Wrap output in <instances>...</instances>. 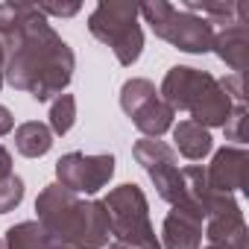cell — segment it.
Returning a JSON list of instances; mask_svg holds the SVG:
<instances>
[{
  "mask_svg": "<svg viewBox=\"0 0 249 249\" xmlns=\"http://www.w3.org/2000/svg\"><path fill=\"white\" fill-rule=\"evenodd\" d=\"M138 15L150 24V30L161 41H167V44H173V47H179L185 53H196L199 56V53H208L214 47V33L217 30L205 18L194 15V12H188L182 6L156 0V3L138 6Z\"/></svg>",
  "mask_w": 249,
  "mask_h": 249,
  "instance_id": "6",
  "label": "cell"
},
{
  "mask_svg": "<svg viewBox=\"0 0 249 249\" xmlns=\"http://www.w3.org/2000/svg\"><path fill=\"white\" fill-rule=\"evenodd\" d=\"M6 249H71L68 243L56 240L38 220H24L18 226H12L3 237Z\"/></svg>",
  "mask_w": 249,
  "mask_h": 249,
  "instance_id": "14",
  "label": "cell"
},
{
  "mask_svg": "<svg viewBox=\"0 0 249 249\" xmlns=\"http://www.w3.org/2000/svg\"><path fill=\"white\" fill-rule=\"evenodd\" d=\"M246 170H249V156L243 147H223L214 153L211 164L205 167V179L214 191L220 194H237L246 188Z\"/></svg>",
  "mask_w": 249,
  "mask_h": 249,
  "instance_id": "11",
  "label": "cell"
},
{
  "mask_svg": "<svg viewBox=\"0 0 249 249\" xmlns=\"http://www.w3.org/2000/svg\"><path fill=\"white\" fill-rule=\"evenodd\" d=\"M153 97H159V88H156L150 79H144V76H132V79L123 82V88H120V108L132 117V114H135L141 106H147Z\"/></svg>",
  "mask_w": 249,
  "mask_h": 249,
  "instance_id": "17",
  "label": "cell"
},
{
  "mask_svg": "<svg viewBox=\"0 0 249 249\" xmlns=\"http://www.w3.org/2000/svg\"><path fill=\"white\" fill-rule=\"evenodd\" d=\"M114 176V156L100 153V156H85V153H68L56 161V185L68 188L76 196H91L108 185Z\"/></svg>",
  "mask_w": 249,
  "mask_h": 249,
  "instance_id": "8",
  "label": "cell"
},
{
  "mask_svg": "<svg viewBox=\"0 0 249 249\" xmlns=\"http://www.w3.org/2000/svg\"><path fill=\"white\" fill-rule=\"evenodd\" d=\"M0 44L6 56L3 79L15 91H27L38 103L65 94L76 71V56L36 3H0Z\"/></svg>",
  "mask_w": 249,
  "mask_h": 249,
  "instance_id": "1",
  "label": "cell"
},
{
  "mask_svg": "<svg viewBox=\"0 0 249 249\" xmlns=\"http://www.w3.org/2000/svg\"><path fill=\"white\" fill-rule=\"evenodd\" d=\"M202 229H205V217L199 208H194L191 202L170 205L159 243L164 249H202Z\"/></svg>",
  "mask_w": 249,
  "mask_h": 249,
  "instance_id": "10",
  "label": "cell"
},
{
  "mask_svg": "<svg viewBox=\"0 0 249 249\" xmlns=\"http://www.w3.org/2000/svg\"><path fill=\"white\" fill-rule=\"evenodd\" d=\"M12 173V153L6 147H0V179Z\"/></svg>",
  "mask_w": 249,
  "mask_h": 249,
  "instance_id": "23",
  "label": "cell"
},
{
  "mask_svg": "<svg viewBox=\"0 0 249 249\" xmlns=\"http://www.w3.org/2000/svg\"><path fill=\"white\" fill-rule=\"evenodd\" d=\"M106 249H132V246H123V243H117V240H114V243H111V246H106Z\"/></svg>",
  "mask_w": 249,
  "mask_h": 249,
  "instance_id": "25",
  "label": "cell"
},
{
  "mask_svg": "<svg viewBox=\"0 0 249 249\" xmlns=\"http://www.w3.org/2000/svg\"><path fill=\"white\" fill-rule=\"evenodd\" d=\"M38 9H41V15L47 18V15H59V18H71V15H76L79 12V3H36Z\"/></svg>",
  "mask_w": 249,
  "mask_h": 249,
  "instance_id": "21",
  "label": "cell"
},
{
  "mask_svg": "<svg viewBox=\"0 0 249 249\" xmlns=\"http://www.w3.org/2000/svg\"><path fill=\"white\" fill-rule=\"evenodd\" d=\"M173 117H176V111L161 100V94L159 97H153L147 106H141L135 114H132V123L138 126V132L144 135V138H161L164 132H170L173 129Z\"/></svg>",
  "mask_w": 249,
  "mask_h": 249,
  "instance_id": "15",
  "label": "cell"
},
{
  "mask_svg": "<svg viewBox=\"0 0 249 249\" xmlns=\"http://www.w3.org/2000/svg\"><path fill=\"white\" fill-rule=\"evenodd\" d=\"M243 123H246V106H234L231 114H229V120L223 123L226 141H237V144L246 141V135H243Z\"/></svg>",
  "mask_w": 249,
  "mask_h": 249,
  "instance_id": "20",
  "label": "cell"
},
{
  "mask_svg": "<svg viewBox=\"0 0 249 249\" xmlns=\"http://www.w3.org/2000/svg\"><path fill=\"white\" fill-rule=\"evenodd\" d=\"M103 205L108 211V231L117 243L132 249H161L159 234L150 223V202L135 182L111 188Z\"/></svg>",
  "mask_w": 249,
  "mask_h": 249,
  "instance_id": "5",
  "label": "cell"
},
{
  "mask_svg": "<svg viewBox=\"0 0 249 249\" xmlns=\"http://www.w3.org/2000/svg\"><path fill=\"white\" fill-rule=\"evenodd\" d=\"M76 123V100L73 94H59L50 103V132L53 135H68Z\"/></svg>",
  "mask_w": 249,
  "mask_h": 249,
  "instance_id": "18",
  "label": "cell"
},
{
  "mask_svg": "<svg viewBox=\"0 0 249 249\" xmlns=\"http://www.w3.org/2000/svg\"><path fill=\"white\" fill-rule=\"evenodd\" d=\"M0 249H6V246H3V240H0Z\"/></svg>",
  "mask_w": 249,
  "mask_h": 249,
  "instance_id": "26",
  "label": "cell"
},
{
  "mask_svg": "<svg viewBox=\"0 0 249 249\" xmlns=\"http://www.w3.org/2000/svg\"><path fill=\"white\" fill-rule=\"evenodd\" d=\"M138 6L123 0H103L88 15V30L97 41L111 47L123 68H132L144 50V30L138 24Z\"/></svg>",
  "mask_w": 249,
  "mask_h": 249,
  "instance_id": "4",
  "label": "cell"
},
{
  "mask_svg": "<svg viewBox=\"0 0 249 249\" xmlns=\"http://www.w3.org/2000/svg\"><path fill=\"white\" fill-rule=\"evenodd\" d=\"M53 147V132L41 120H27L15 129V150L27 159H41Z\"/></svg>",
  "mask_w": 249,
  "mask_h": 249,
  "instance_id": "16",
  "label": "cell"
},
{
  "mask_svg": "<svg viewBox=\"0 0 249 249\" xmlns=\"http://www.w3.org/2000/svg\"><path fill=\"white\" fill-rule=\"evenodd\" d=\"M135 161L147 170V176L153 179L159 196L170 205H182L185 202V179H182V167L176 159V150L159 138H141L132 147Z\"/></svg>",
  "mask_w": 249,
  "mask_h": 249,
  "instance_id": "7",
  "label": "cell"
},
{
  "mask_svg": "<svg viewBox=\"0 0 249 249\" xmlns=\"http://www.w3.org/2000/svg\"><path fill=\"white\" fill-rule=\"evenodd\" d=\"M159 94L173 111H188L191 120L205 126L208 132L214 126H223L234 108V103L220 88L217 76H211L208 71H199V68H188V65L170 68L164 73Z\"/></svg>",
  "mask_w": 249,
  "mask_h": 249,
  "instance_id": "3",
  "label": "cell"
},
{
  "mask_svg": "<svg viewBox=\"0 0 249 249\" xmlns=\"http://www.w3.org/2000/svg\"><path fill=\"white\" fill-rule=\"evenodd\" d=\"M3 68H6V56H3V44H0V88H3Z\"/></svg>",
  "mask_w": 249,
  "mask_h": 249,
  "instance_id": "24",
  "label": "cell"
},
{
  "mask_svg": "<svg viewBox=\"0 0 249 249\" xmlns=\"http://www.w3.org/2000/svg\"><path fill=\"white\" fill-rule=\"evenodd\" d=\"M211 50L231 68V73H246V65H249V24L234 21V24L223 27L220 33H214V47Z\"/></svg>",
  "mask_w": 249,
  "mask_h": 249,
  "instance_id": "12",
  "label": "cell"
},
{
  "mask_svg": "<svg viewBox=\"0 0 249 249\" xmlns=\"http://www.w3.org/2000/svg\"><path fill=\"white\" fill-rule=\"evenodd\" d=\"M202 237H205V246H211V249H246L249 229H246L243 211L234 196L223 208H217L205 217Z\"/></svg>",
  "mask_w": 249,
  "mask_h": 249,
  "instance_id": "9",
  "label": "cell"
},
{
  "mask_svg": "<svg viewBox=\"0 0 249 249\" xmlns=\"http://www.w3.org/2000/svg\"><path fill=\"white\" fill-rule=\"evenodd\" d=\"M12 129H15V117H12V111H9L6 106H0V138L9 135Z\"/></svg>",
  "mask_w": 249,
  "mask_h": 249,
  "instance_id": "22",
  "label": "cell"
},
{
  "mask_svg": "<svg viewBox=\"0 0 249 249\" xmlns=\"http://www.w3.org/2000/svg\"><path fill=\"white\" fill-rule=\"evenodd\" d=\"M38 223L71 249H106L108 246V211L103 199H82L62 185H47L36 199Z\"/></svg>",
  "mask_w": 249,
  "mask_h": 249,
  "instance_id": "2",
  "label": "cell"
},
{
  "mask_svg": "<svg viewBox=\"0 0 249 249\" xmlns=\"http://www.w3.org/2000/svg\"><path fill=\"white\" fill-rule=\"evenodd\" d=\"M24 194H27V188H24L21 176H15V173L3 176V179H0V214L15 211L24 202Z\"/></svg>",
  "mask_w": 249,
  "mask_h": 249,
  "instance_id": "19",
  "label": "cell"
},
{
  "mask_svg": "<svg viewBox=\"0 0 249 249\" xmlns=\"http://www.w3.org/2000/svg\"><path fill=\"white\" fill-rule=\"evenodd\" d=\"M173 141H176L173 150H179L188 161H202V159L214 150L211 132H208L205 126H199V123H194V120H179V123H173Z\"/></svg>",
  "mask_w": 249,
  "mask_h": 249,
  "instance_id": "13",
  "label": "cell"
}]
</instances>
